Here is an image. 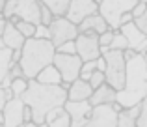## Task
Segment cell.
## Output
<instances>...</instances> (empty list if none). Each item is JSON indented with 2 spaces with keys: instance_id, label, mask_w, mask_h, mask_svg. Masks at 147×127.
I'll list each match as a JSON object with an SVG mask.
<instances>
[{
  "instance_id": "2",
  "label": "cell",
  "mask_w": 147,
  "mask_h": 127,
  "mask_svg": "<svg viewBox=\"0 0 147 127\" xmlns=\"http://www.w3.org/2000/svg\"><path fill=\"white\" fill-rule=\"evenodd\" d=\"M26 107L32 109V122L36 124H45V118L50 110L63 107L67 101V90L61 86H49L41 84L36 79L28 80V88L21 95Z\"/></svg>"
},
{
  "instance_id": "32",
  "label": "cell",
  "mask_w": 147,
  "mask_h": 127,
  "mask_svg": "<svg viewBox=\"0 0 147 127\" xmlns=\"http://www.w3.org/2000/svg\"><path fill=\"white\" fill-rule=\"evenodd\" d=\"M34 37H37V39H50L49 26H45V24H37V26H36V36H34Z\"/></svg>"
},
{
  "instance_id": "10",
  "label": "cell",
  "mask_w": 147,
  "mask_h": 127,
  "mask_svg": "<svg viewBox=\"0 0 147 127\" xmlns=\"http://www.w3.org/2000/svg\"><path fill=\"white\" fill-rule=\"evenodd\" d=\"M95 13H99V4H95L93 0H71L67 11H65V19H69L78 26L84 19Z\"/></svg>"
},
{
  "instance_id": "6",
  "label": "cell",
  "mask_w": 147,
  "mask_h": 127,
  "mask_svg": "<svg viewBox=\"0 0 147 127\" xmlns=\"http://www.w3.org/2000/svg\"><path fill=\"white\" fill-rule=\"evenodd\" d=\"M136 4L138 0H102L99 4V13L104 17L112 30H119L123 15L130 13Z\"/></svg>"
},
{
  "instance_id": "43",
  "label": "cell",
  "mask_w": 147,
  "mask_h": 127,
  "mask_svg": "<svg viewBox=\"0 0 147 127\" xmlns=\"http://www.w3.org/2000/svg\"><path fill=\"white\" fill-rule=\"evenodd\" d=\"M144 60H145V64H147V52H145V54H144Z\"/></svg>"
},
{
  "instance_id": "13",
  "label": "cell",
  "mask_w": 147,
  "mask_h": 127,
  "mask_svg": "<svg viewBox=\"0 0 147 127\" xmlns=\"http://www.w3.org/2000/svg\"><path fill=\"white\" fill-rule=\"evenodd\" d=\"M24 101L21 97H11L6 103V107L2 109V116H4V127H17L21 124H24Z\"/></svg>"
},
{
  "instance_id": "46",
  "label": "cell",
  "mask_w": 147,
  "mask_h": 127,
  "mask_svg": "<svg viewBox=\"0 0 147 127\" xmlns=\"http://www.w3.org/2000/svg\"><path fill=\"white\" fill-rule=\"evenodd\" d=\"M17 127H24V124H21V125H17Z\"/></svg>"
},
{
  "instance_id": "24",
  "label": "cell",
  "mask_w": 147,
  "mask_h": 127,
  "mask_svg": "<svg viewBox=\"0 0 147 127\" xmlns=\"http://www.w3.org/2000/svg\"><path fill=\"white\" fill-rule=\"evenodd\" d=\"M108 49H114V51H123L125 52L127 49H129V41H127V37L123 36L119 30H114V39H112L110 47Z\"/></svg>"
},
{
  "instance_id": "27",
  "label": "cell",
  "mask_w": 147,
  "mask_h": 127,
  "mask_svg": "<svg viewBox=\"0 0 147 127\" xmlns=\"http://www.w3.org/2000/svg\"><path fill=\"white\" fill-rule=\"evenodd\" d=\"M136 127H147V97L140 103V112L136 118Z\"/></svg>"
},
{
  "instance_id": "9",
  "label": "cell",
  "mask_w": 147,
  "mask_h": 127,
  "mask_svg": "<svg viewBox=\"0 0 147 127\" xmlns=\"http://www.w3.org/2000/svg\"><path fill=\"white\" fill-rule=\"evenodd\" d=\"M76 54L80 56L82 62L100 58V45H99V34L95 32H82L75 39Z\"/></svg>"
},
{
  "instance_id": "18",
  "label": "cell",
  "mask_w": 147,
  "mask_h": 127,
  "mask_svg": "<svg viewBox=\"0 0 147 127\" xmlns=\"http://www.w3.org/2000/svg\"><path fill=\"white\" fill-rule=\"evenodd\" d=\"M24 36L15 28L13 22L6 21V28H4V47L11 49V51H17V49H22L24 45Z\"/></svg>"
},
{
  "instance_id": "37",
  "label": "cell",
  "mask_w": 147,
  "mask_h": 127,
  "mask_svg": "<svg viewBox=\"0 0 147 127\" xmlns=\"http://www.w3.org/2000/svg\"><path fill=\"white\" fill-rule=\"evenodd\" d=\"M11 82H13V77H11L9 73H7V75L4 77V80H2V82H0V86H2V88H6V90H7V88L11 86Z\"/></svg>"
},
{
  "instance_id": "48",
  "label": "cell",
  "mask_w": 147,
  "mask_h": 127,
  "mask_svg": "<svg viewBox=\"0 0 147 127\" xmlns=\"http://www.w3.org/2000/svg\"><path fill=\"white\" fill-rule=\"evenodd\" d=\"M0 17H4V15H0Z\"/></svg>"
},
{
  "instance_id": "41",
  "label": "cell",
  "mask_w": 147,
  "mask_h": 127,
  "mask_svg": "<svg viewBox=\"0 0 147 127\" xmlns=\"http://www.w3.org/2000/svg\"><path fill=\"white\" fill-rule=\"evenodd\" d=\"M6 2H7V0H0V15L4 13V7H6Z\"/></svg>"
},
{
  "instance_id": "47",
  "label": "cell",
  "mask_w": 147,
  "mask_h": 127,
  "mask_svg": "<svg viewBox=\"0 0 147 127\" xmlns=\"http://www.w3.org/2000/svg\"><path fill=\"white\" fill-rule=\"evenodd\" d=\"M0 127H4V125H2V124H0Z\"/></svg>"
},
{
  "instance_id": "23",
  "label": "cell",
  "mask_w": 147,
  "mask_h": 127,
  "mask_svg": "<svg viewBox=\"0 0 147 127\" xmlns=\"http://www.w3.org/2000/svg\"><path fill=\"white\" fill-rule=\"evenodd\" d=\"M11 65V49H0V82L4 80V77L9 73Z\"/></svg>"
},
{
  "instance_id": "34",
  "label": "cell",
  "mask_w": 147,
  "mask_h": 127,
  "mask_svg": "<svg viewBox=\"0 0 147 127\" xmlns=\"http://www.w3.org/2000/svg\"><path fill=\"white\" fill-rule=\"evenodd\" d=\"M9 75L13 77V79H21V77H24V73H22V67L19 64L11 62V65H9ZM24 79H26V77H24Z\"/></svg>"
},
{
  "instance_id": "33",
  "label": "cell",
  "mask_w": 147,
  "mask_h": 127,
  "mask_svg": "<svg viewBox=\"0 0 147 127\" xmlns=\"http://www.w3.org/2000/svg\"><path fill=\"white\" fill-rule=\"evenodd\" d=\"M134 24H136V26H138V28H140L144 34H147V10L140 15V17L134 19Z\"/></svg>"
},
{
  "instance_id": "12",
  "label": "cell",
  "mask_w": 147,
  "mask_h": 127,
  "mask_svg": "<svg viewBox=\"0 0 147 127\" xmlns=\"http://www.w3.org/2000/svg\"><path fill=\"white\" fill-rule=\"evenodd\" d=\"M119 32L129 41V51L136 52V54H145L147 52V34L142 32V30L134 24V21L123 24L121 28H119Z\"/></svg>"
},
{
  "instance_id": "4",
  "label": "cell",
  "mask_w": 147,
  "mask_h": 127,
  "mask_svg": "<svg viewBox=\"0 0 147 127\" xmlns=\"http://www.w3.org/2000/svg\"><path fill=\"white\" fill-rule=\"evenodd\" d=\"M100 56L104 58V77L106 84H110L114 90H123L125 86V77H127V60L123 51H114V49H100Z\"/></svg>"
},
{
  "instance_id": "29",
  "label": "cell",
  "mask_w": 147,
  "mask_h": 127,
  "mask_svg": "<svg viewBox=\"0 0 147 127\" xmlns=\"http://www.w3.org/2000/svg\"><path fill=\"white\" fill-rule=\"evenodd\" d=\"M56 52H60V54H76V45H75V41L61 43L60 47H56Z\"/></svg>"
},
{
  "instance_id": "22",
  "label": "cell",
  "mask_w": 147,
  "mask_h": 127,
  "mask_svg": "<svg viewBox=\"0 0 147 127\" xmlns=\"http://www.w3.org/2000/svg\"><path fill=\"white\" fill-rule=\"evenodd\" d=\"M39 2L45 4L56 17H65V11H67L71 0H39Z\"/></svg>"
},
{
  "instance_id": "39",
  "label": "cell",
  "mask_w": 147,
  "mask_h": 127,
  "mask_svg": "<svg viewBox=\"0 0 147 127\" xmlns=\"http://www.w3.org/2000/svg\"><path fill=\"white\" fill-rule=\"evenodd\" d=\"M28 122H32V109L26 107L24 109V124H28Z\"/></svg>"
},
{
  "instance_id": "16",
  "label": "cell",
  "mask_w": 147,
  "mask_h": 127,
  "mask_svg": "<svg viewBox=\"0 0 147 127\" xmlns=\"http://www.w3.org/2000/svg\"><path fill=\"white\" fill-rule=\"evenodd\" d=\"M115 99H117V90L110 86V84L104 82L102 86H99L97 90H93L90 97L91 107H100V105H114Z\"/></svg>"
},
{
  "instance_id": "25",
  "label": "cell",
  "mask_w": 147,
  "mask_h": 127,
  "mask_svg": "<svg viewBox=\"0 0 147 127\" xmlns=\"http://www.w3.org/2000/svg\"><path fill=\"white\" fill-rule=\"evenodd\" d=\"M26 88H28V79L21 77V79H13V82H11L9 90L13 92V95H15V97H21V95L26 92Z\"/></svg>"
},
{
  "instance_id": "21",
  "label": "cell",
  "mask_w": 147,
  "mask_h": 127,
  "mask_svg": "<svg viewBox=\"0 0 147 127\" xmlns=\"http://www.w3.org/2000/svg\"><path fill=\"white\" fill-rule=\"evenodd\" d=\"M138 112H140V105L132 109H121L117 112V127H136Z\"/></svg>"
},
{
  "instance_id": "15",
  "label": "cell",
  "mask_w": 147,
  "mask_h": 127,
  "mask_svg": "<svg viewBox=\"0 0 147 127\" xmlns=\"http://www.w3.org/2000/svg\"><path fill=\"white\" fill-rule=\"evenodd\" d=\"M91 94H93V88L90 86V82L82 79H76L69 84L67 101H90Z\"/></svg>"
},
{
  "instance_id": "38",
  "label": "cell",
  "mask_w": 147,
  "mask_h": 127,
  "mask_svg": "<svg viewBox=\"0 0 147 127\" xmlns=\"http://www.w3.org/2000/svg\"><path fill=\"white\" fill-rule=\"evenodd\" d=\"M21 54H22L21 49H17V51H11V62L19 64V60H21Z\"/></svg>"
},
{
  "instance_id": "30",
  "label": "cell",
  "mask_w": 147,
  "mask_h": 127,
  "mask_svg": "<svg viewBox=\"0 0 147 127\" xmlns=\"http://www.w3.org/2000/svg\"><path fill=\"white\" fill-rule=\"evenodd\" d=\"M54 17H56V15L52 13V11L49 10L47 6H45V4H41V24H45V26H49L50 22L54 21Z\"/></svg>"
},
{
  "instance_id": "5",
  "label": "cell",
  "mask_w": 147,
  "mask_h": 127,
  "mask_svg": "<svg viewBox=\"0 0 147 127\" xmlns=\"http://www.w3.org/2000/svg\"><path fill=\"white\" fill-rule=\"evenodd\" d=\"M2 15L4 19L17 17L37 26L41 24V2L39 0H7Z\"/></svg>"
},
{
  "instance_id": "42",
  "label": "cell",
  "mask_w": 147,
  "mask_h": 127,
  "mask_svg": "<svg viewBox=\"0 0 147 127\" xmlns=\"http://www.w3.org/2000/svg\"><path fill=\"white\" fill-rule=\"evenodd\" d=\"M0 124H4V116H2V112H0Z\"/></svg>"
},
{
  "instance_id": "1",
  "label": "cell",
  "mask_w": 147,
  "mask_h": 127,
  "mask_svg": "<svg viewBox=\"0 0 147 127\" xmlns=\"http://www.w3.org/2000/svg\"><path fill=\"white\" fill-rule=\"evenodd\" d=\"M127 60V77L123 90L117 92L115 103L121 105V109H132L140 105L147 97V64L144 60V54L125 51Z\"/></svg>"
},
{
  "instance_id": "31",
  "label": "cell",
  "mask_w": 147,
  "mask_h": 127,
  "mask_svg": "<svg viewBox=\"0 0 147 127\" xmlns=\"http://www.w3.org/2000/svg\"><path fill=\"white\" fill-rule=\"evenodd\" d=\"M11 97H15V95H13V92H11L9 88L6 90V88H2V86H0V112H2V109L6 107V103L9 101Z\"/></svg>"
},
{
  "instance_id": "28",
  "label": "cell",
  "mask_w": 147,
  "mask_h": 127,
  "mask_svg": "<svg viewBox=\"0 0 147 127\" xmlns=\"http://www.w3.org/2000/svg\"><path fill=\"white\" fill-rule=\"evenodd\" d=\"M112 39H114V30L112 28H108L104 34H99V45H100V49L102 47H110V43H112Z\"/></svg>"
},
{
  "instance_id": "26",
  "label": "cell",
  "mask_w": 147,
  "mask_h": 127,
  "mask_svg": "<svg viewBox=\"0 0 147 127\" xmlns=\"http://www.w3.org/2000/svg\"><path fill=\"white\" fill-rule=\"evenodd\" d=\"M88 82H90V86L93 88V90H97L99 86H102V84L106 82V77H104V71H93V73H91V77L88 79Z\"/></svg>"
},
{
  "instance_id": "40",
  "label": "cell",
  "mask_w": 147,
  "mask_h": 127,
  "mask_svg": "<svg viewBox=\"0 0 147 127\" xmlns=\"http://www.w3.org/2000/svg\"><path fill=\"white\" fill-rule=\"evenodd\" d=\"M24 127H47V124H36V122H28V124H24Z\"/></svg>"
},
{
  "instance_id": "35",
  "label": "cell",
  "mask_w": 147,
  "mask_h": 127,
  "mask_svg": "<svg viewBox=\"0 0 147 127\" xmlns=\"http://www.w3.org/2000/svg\"><path fill=\"white\" fill-rule=\"evenodd\" d=\"M147 10V4H142V2H138L136 6H134V10L130 11V13H132V19H136V17H140L142 13H144V11Z\"/></svg>"
},
{
  "instance_id": "11",
  "label": "cell",
  "mask_w": 147,
  "mask_h": 127,
  "mask_svg": "<svg viewBox=\"0 0 147 127\" xmlns=\"http://www.w3.org/2000/svg\"><path fill=\"white\" fill-rule=\"evenodd\" d=\"M63 109L71 118V127H82L90 122L93 114V107L90 101H65Z\"/></svg>"
},
{
  "instance_id": "8",
  "label": "cell",
  "mask_w": 147,
  "mask_h": 127,
  "mask_svg": "<svg viewBox=\"0 0 147 127\" xmlns=\"http://www.w3.org/2000/svg\"><path fill=\"white\" fill-rule=\"evenodd\" d=\"M52 64H54V67L60 71L61 80L71 84L73 80H76L80 77V69H82L84 62L80 60L78 54H60V52H56Z\"/></svg>"
},
{
  "instance_id": "36",
  "label": "cell",
  "mask_w": 147,
  "mask_h": 127,
  "mask_svg": "<svg viewBox=\"0 0 147 127\" xmlns=\"http://www.w3.org/2000/svg\"><path fill=\"white\" fill-rule=\"evenodd\" d=\"M4 28H6V19L0 17V49H4Z\"/></svg>"
},
{
  "instance_id": "3",
  "label": "cell",
  "mask_w": 147,
  "mask_h": 127,
  "mask_svg": "<svg viewBox=\"0 0 147 127\" xmlns=\"http://www.w3.org/2000/svg\"><path fill=\"white\" fill-rule=\"evenodd\" d=\"M22 54L19 60V65L22 67L26 79H36L37 73L45 69L47 65L52 64L54 54H56V47L52 45L50 39H37V37H30L22 45Z\"/></svg>"
},
{
  "instance_id": "19",
  "label": "cell",
  "mask_w": 147,
  "mask_h": 127,
  "mask_svg": "<svg viewBox=\"0 0 147 127\" xmlns=\"http://www.w3.org/2000/svg\"><path fill=\"white\" fill-rule=\"evenodd\" d=\"M45 124H47V127H71V118L63 107H58L47 114Z\"/></svg>"
},
{
  "instance_id": "17",
  "label": "cell",
  "mask_w": 147,
  "mask_h": 127,
  "mask_svg": "<svg viewBox=\"0 0 147 127\" xmlns=\"http://www.w3.org/2000/svg\"><path fill=\"white\" fill-rule=\"evenodd\" d=\"M108 28H110V26H108V22L104 21L102 15H100V13H95V15H90L88 19H84V21L78 24V34H82V32L104 34Z\"/></svg>"
},
{
  "instance_id": "45",
  "label": "cell",
  "mask_w": 147,
  "mask_h": 127,
  "mask_svg": "<svg viewBox=\"0 0 147 127\" xmlns=\"http://www.w3.org/2000/svg\"><path fill=\"white\" fill-rule=\"evenodd\" d=\"M138 2H142V4H147V0H138Z\"/></svg>"
},
{
  "instance_id": "20",
  "label": "cell",
  "mask_w": 147,
  "mask_h": 127,
  "mask_svg": "<svg viewBox=\"0 0 147 127\" xmlns=\"http://www.w3.org/2000/svg\"><path fill=\"white\" fill-rule=\"evenodd\" d=\"M36 80L41 82V84H49V86H60L61 75H60V71L54 67V64H50V65H47L45 69H41V71L37 73Z\"/></svg>"
},
{
  "instance_id": "44",
  "label": "cell",
  "mask_w": 147,
  "mask_h": 127,
  "mask_svg": "<svg viewBox=\"0 0 147 127\" xmlns=\"http://www.w3.org/2000/svg\"><path fill=\"white\" fill-rule=\"evenodd\" d=\"M93 2H95V4H100V2H102V0H93Z\"/></svg>"
},
{
  "instance_id": "7",
  "label": "cell",
  "mask_w": 147,
  "mask_h": 127,
  "mask_svg": "<svg viewBox=\"0 0 147 127\" xmlns=\"http://www.w3.org/2000/svg\"><path fill=\"white\" fill-rule=\"evenodd\" d=\"M49 32H50V41L54 47H60L61 43L67 41H75L78 36V26L75 22H71L65 17H54V21L49 24Z\"/></svg>"
},
{
  "instance_id": "14",
  "label": "cell",
  "mask_w": 147,
  "mask_h": 127,
  "mask_svg": "<svg viewBox=\"0 0 147 127\" xmlns=\"http://www.w3.org/2000/svg\"><path fill=\"white\" fill-rule=\"evenodd\" d=\"M82 127H117V112L112 105H100L93 107L90 122Z\"/></svg>"
}]
</instances>
